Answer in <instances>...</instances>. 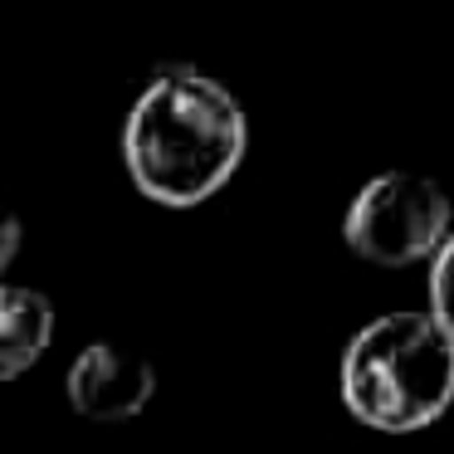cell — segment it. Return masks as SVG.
I'll use <instances>...</instances> for the list:
<instances>
[{
  "instance_id": "6da1fadb",
  "label": "cell",
  "mask_w": 454,
  "mask_h": 454,
  "mask_svg": "<svg viewBox=\"0 0 454 454\" xmlns=\"http://www.w3.org/2000/svg\"><path fill=\"white\" fill-rule=\"evenodd\" d=\"M249 122L239 98L200 69H161L122 128L132 186L157 206H200L245 161Z\"/></svg>"
},
{
  "instance_id": "8992f818",
  "label": "cell",
  "mask_w": 454,
  "mask_h": 454,
  "mask_svg": "<svg viewBox=\"0 0 454 454\" xmlns=\"http://www.w3.org/2000/svg\"><path fill=\"white\" fill-rule=\"evenodd\" d=\"M425 313L454 337V230L440 249L430 254V308Z\"/></svg>"
},
{
  "instance_id": "5b68a950",
  "label": "cell",
  "mask_w": 454,
  "mask_h": 454,
  "mask_svg": "<svg viewBox=\"0 0 454 454\" xmlns=\"http://www.w3.org/2000/svg\"><path fill=\"white\" fill-rule=\"evenodd\" d=\"M54 337V308L44 294L0 278V381L30 372Z\"/></svg>"
},
{
  "instance_id": "3957f363",
  "label": "cell",
  "mask_w": 454,
  "mask_h": 454,
  "mask_svg": "<svg viewBox=\"0 0 454 454\" xmlns=\"http://www.w3.org/2000/svg\"><path fill=\"white\" fill-rule=\"evenodd\" d=\"M342 235L372 264H420L450 239V196L420 171H381L347 206Z\"/></svg>"
},
{
  "instance_id": "277c9868",
  "label": "cell",
  "mask_w": 454,
  "mask_h": 454,
  "mask_svg": "<svg viewBox=\"0 0 454 454\" xmlns=\"http://www.w3.org/2000/svg\"><path fill=\"white\" fill-rule=\"evenodd\" d=\"M64 391L83 420H132L147 411L152 391H157V372L147 356L128 352V347L93 342L74 356Z\"/></svg>"
},
{
  "instance_id": "52a82bcc",
  "label": "cell",
  "mask_w": 454,
  "mask_h": 454,
  "mask_svg": "<svg viewBox=\"0 0 454 454\" xmlns=\"http://www.w3.org/2000/svg\"><path fill=\"white\" fill-rule=\"evenodd\" d=\"M20 239H25L20 220H15L11 210H0V278H5V269H11L15 254H20Z\"/></svg>"
},
{
  "instance_id": "7a4b0ae2",
  "label": "cell",
  "mask_w": 454,
  "mask_h": 454,
  "mask_svg": "<svg viewBox=\"0 0 454 454\" xmlns=\"http://www.w3.org/2000/svg\"><path fill=\"white\" fill-rule=\"evenodd\" d=\"M342 405L362 425L411 434L454 405V337L430 313H381L342 352Z\"/></svg>"
}]
</instances>
